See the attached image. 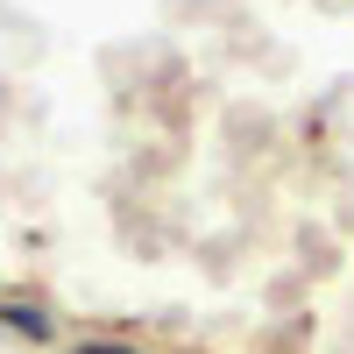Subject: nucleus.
Here are the masks:
<instances>
[{
	"mask_svg": "<svg viewBox=\"0 0 354 354\" xmlns=\"http://www.w3.org/2000/svg\"><path fill=\"white\" fill-rule=\"evenodd\" d=\"M0 326H8V333H21V340H50V333H57V319H50L43 305H21V298H0Z\"/></svg>",
	"mask_w": 354,
	"mask_h": 354,
	"instance_id": "f257e3e1",
	"label": "nucleus"
},
{
	"mask_svg": "<svg viewBox=\"0 0 354 354\" xmlns=\"http://www.w3.org/2000/svg\"><path fill=\"white\" fill-rule=\"evenodd\" d=\"M71 354H135V347H121V340H78Z\"/></svg>",
	"mask_w": 354,
	"mask_h": 354,
	"instance_id": "f03ea898",
	"label": "nucleus"
}]
</instances>
